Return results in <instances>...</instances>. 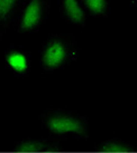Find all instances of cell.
<instances>
[{
  "label": "cell",
  "instance_id": "cell-6",
  "mask_svg": "<svg viewBox=\"0 0 137 153\" xmlns=\"http://www.w3.org/2000/svg\"><path fill=\"white\" fill-rule=\"evenodd\" d=\"M24 0H0V42L15 24Z\"/></svg>",
  "mask_w": 137,
  "mask_h": 153
},
{
  "label": "cell",
  "instance_id": "cell-2",
  "mask_svg": "<svg viewBox=\"0 0 137 153\" xmlns=\"http://www.w3.org/2000/svg\"><path fill=\"white\" fill-rule=\"evenodd\" d=\"M44 126L48 133L59 136L84 135L89 124L83 116H78L63 108H53L44 115Z\"/></svg>",
  "mask_w": 137,
  "mask_h": 153
},
{
  "label": "cell",
  "instance_id": "cell-4",
  "mask_svg": "<svg viewBox=\"0 0 137 153\" xmlns=\"http://www.w3.org/2000/svg\"><path fill=\"white\" fill-rule=\"evenodd\" d=\"M5 64L10 72L18 76H26L30 71L32 62L28 53L22 47L9 48L5 55Z\"/></svg>",
  "mask_w": 137,
  "mask_h": 153
},
{
  "label": "cell",
  "instance_id": "cell-8",
  "mask_svg": "<svg viewBox=\"0 0 137 153\" xmlns=\"http://www.w3.org/2000/svg\"><path fill=\"white\" fill-rule=\"evenodd\" d=\"M15 150L18 153H51L57 152L59 148L56 144H52L46 141L32 140L18 143Z\"/></svg>",
  "mask_w": 137,
  "mask_h": 153
},
{
  "label": "cell",
  "instance_id": "cell-7",
  "mask_svg": "<svg viewBox=\"0 0 137 153\" xmlns=\"http://www.w3.org/2000/svg\"><path fill=\"white\" fill-rule=\"evenodd\" d=\"M87 16L106 19L111 15V0H80Z\"/></svg>",
  "mask_w": 137,
  "mask_h": 153
},
{
  "label": "cell",
  "instance_id": "cell-5",
  "mask_svg": "<svg viewBox=\"0 0 137 153\" xmlns=\"http://www.w3.org/2000/svg\"><path fill=\"white\" fill-rule=\"evenodd\" d=\"M60 16L70 25L84 27L88 16L80 0H60Z\"/></svg>",
  "mask_w": 137,
  "mask_h": 153
},
{
  "label": "cell",
  "instance_id": "cell-10",
  "mask_svg": "<svg viewBox=\"0 0 137 153\" xmlns=\"http://www.w3.org/2000/svg\"><path fill=\"white\" fill-rule=\"evenodd\" d=\"M126 1H133V0H126Z\"/></svg>",
  "mask_w": 137,
  "mask_h": 153
},
{
  "label": "cell",
  "instance_id": "cell-9",
  "mask_svg": "<svg viewBox=\"0 0 137 153\" xmlns=\"http://www.w3.org/2000/svg\"><path fill=\"white\" fill-rule=\"evenodd\" d=\"M99 151L102 153H129L133 152L134 149L129 143L112 140L103 143Z\"/></svg>",
  "mask_w": 137,
  "mask_h": 153
},
{
  "label": "cell",
  "instance_id": "cell-1",
  "mask_svg": "<svg viewBox=\"0 0 137 153\" xmlns=\"http://www.w3.org/2000/svg\"><path fill=\"white\" fill-rule=\"evenodd\" d=\"M79 53L80 46L73 35H50L41 47V66L44 72H59L75 62Z\"/></svg>",
  "mask_w": 137,
  "mask_h": 153
},
{
  "label": "cell",
  "instance_id": "cell-3",
  "mask_svg": "<svg viewBox=\"0 0 137 153\" xmlns=\"http://www.w3.org/2000/svg\"><path fill=\"white\" fill-rule=\"evenodd\" d=\"M52 8V0H24L15 20L19 33H37L47 22Z\"/></svg>",
  "mask_w": 137,
  "mask_h": 153
}]
</instances>
